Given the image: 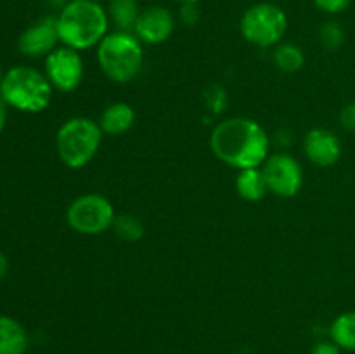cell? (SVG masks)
<instances>
[{"label":"cell","instance_id":"1","mask_svg":"<svg viewBox=\"0 0 355 354\" xmlns=\"http://www.w3.org/2000/svg\"><path fill=\"white\" fill-rule=\"evenodd\" d=\"M211 151L229 167L245 170L260 167L269 155V135L259 121L245 117L227 118L210 135Z\"/></svg>","mask_w":355,"mask_h":354},{"label":"cell","instance_id":"2","mask_svg":"<svg viewBox=\"0 0 355 354\" xmlns=\"http://www.w3.org/2000/svg\"><path fill=\"white\" fill-rule=\"evenodd\" d=\"M110 16L103 3L92 0H69L58 14L59 40L75 51L99 45L107 35Z\"/></svg>","mask_w":355,"mask_h":354},{"label":"cell","instance_id":"3","mask_svg":"<svg viewBox=\"0 0 355 354\" xmlns=\"http://www.w3.org/2000/svg\"><path fill=\"white\" fill-rule=\"evenodd\" d=\"M97 61L110 80L127 83L141 73L144 62L142 42L130 31L107 33L97 45Z\"/></svg>","mask_w":355,"mask_h":354},{"label":"cell","instance_id":"4","mask_svg":"<svg viewBox=\"0 0 355 354\" xmlns=\"http://www.w3.org/2000/svg\"><path fill=\"white\" fill-rule=\"evenodd\" d=\"M0 96L7 106L24 113H40L52 99V85L45 73L30 66H14L3 75Z\"/></svg>","mask_w":355,"mask_h":354},{"label":"cell","instance_id":"5","mask_svg":"<svg viewBox=\"0 0 355 354\" xmlns=\"http://www.w3.org/2000/svg\"><path fill=\"white\" fill-rule=\"evenodd\" d=\"M103 130L92 118L75 117L66 120L55 135V149L68 169H83L99 151Z\"/></svg>","mask_w":355,"mask_h":354},{"label":"cell","instance_id":"6","mask_svg":"<svg viewBox=\"0 0 355 354\" xmlns=\"http://www.w3.org/2000/svg\"><path fill=\"white\" fill-rule=\"evenodd\" d=\"M241 35L257 47L279 45L288 31V16L272 2H259L248 7L241 16Z\"/></svg>","mask_w":355,"mask_h":354},{"label":"cell","instance_id":"7","mask_svg":"<svg viewBox=\"0 0 355 354\" xmlns=\"http://www.w3.org/2000/svg\"><path fill=\"white\" fill-rule=\"evenodd\" d=\"M114 217L116 214L111 201L103 194L96 193L82 194L73 200L66 212L69 228L82 235H101L107 231L113 228Z\"/></svg>","mask_w":355,"mask_h":354},{"label":"cell","instance_id":"8","mask_svg":"<svg viewBox=\"0 0 355 354\" xmlns=\"http://www.w3.org/2000/svg\"><path fill=\"white\" fill-rule=\"evenodd\" d=\"M267 189L281 198H291L298 194L304 186V170L297 158L286 153L269 156L262 167Z\"/></svg>","mask_w":355,"mask_h":354},{"label":"cell","instance_id":"9","mask_svg":"<svg viewBox=\"0 0 355 354\" xmlns=\"http://www.w3.org/2000/svg\"><path fill=\"white\" fill-rule=\"evenodd\" d=\"M45 76L51 82L52 89L61 92H73L78 89L83 78V59L80 51L66 45L54 49L45 58Z\"/></svg>","mask_w":355,"mask_h":354},{"label":"cell","instance_id":"10","mask_svg":"<svg viewBox=\"0 0 355 354\" xmlns=\"http://www.w3.org/2000/svg\"><path fill=\"white\" fill-rule=\"evenodd\" d=\"M59 42L58 16H44L21 33L17 47L26 58H47Z\"/></svg>","mask_w":355,"mask_h":354},{"label":"cell","instance_id":"11","mask_svg":"<svg viewBox=\"0 0 355 354\" xmlns=\"http://www.w3.org/2000/svg\"><path fill=\"white\" fill-rule=\"evenodd\" d=\"M175 28V17L166 7L153 6L142 9L135 23L134 35L148 45L163 44L170 38Z\"/></svg>","mask_w":355,"mask_h":354},{"label":"cell","instance_id":"12","mask_svg":"<svg viewBox=\"0 0 355 354\" xmlns=\"http://www.w3.org/2000/svg\"><path fill=\"white\" fill-rule=\"evenodd\" d=\"M307 158L318 167H333L342 156V142L328 128H312L304 139Z\"/></svg>","mask_w":355,"mask_h":354},{"label":"cell","instance_id":"13","mask_svg":"<svg viewBox=\"0 0 355 354\" xmlns=\"http://www.w3.org/2000/svg\"><path fill=\"white\" fill-rule=\"evenodd\" d=\"M135 124V111L127 103H113L104 108L99 118V127L103 134L123 135Z\"/></svg>","mask_w":355,"mask_h":354},{"label":"cell","instance_id":"14","mask_svg":"<svg viewBox=\"0 0 355 354\" xmlns=\"http://www.w3.org/2000/svg\"><path fill=\"white\" fill-rule=\"evenodd\" d=\"M28 333L19 321L10 316H0V354H24Z\"/></svg>","mask_w":355,"mask_h":354},{"label":"cell","instance_id":"15","mask_svg":"<svg viewBox=\"0 0 355 354\" xmlns=\"http://www.w3.org/2000/svg\"><path fill=\"white\" fill-rule=\"evenodd\" d=\"M236 189H238L239 196L246 201L262 200L269 193L262 169L255 167V169L239 170L238 177H236Z\"/></svg>","mask_w":355,"mask_h":354},{"label":"cell","instance_id":"16","mask_svg":"<svg viewBox=\"0 0 355 354\" xmlns=\"http://www.w3.org/2000/svg\"><path fill=\"white\" fill-rule=\"evenodd\" d=\"M139 14H141V7L137 0H110L107 2V16L118 31L134 33Z\"/></svg>","mask_w":355,"mask_h":354},{"label":"cell","instance_id":"17","mask_svg":"<svg viewBox=\"0 0 355 354\" xmlns=\"http://www.w3.org/2000/svg\"><path fill=\"white\" fill-rule=\"evenodd\" d=\"M329 333L336 346L347 351H355V311L340 314L333 321Z\"/></svg>","mask_w":355,"mask_h":354},{"label":"cell","instance_id":"18","mask_svg":"<svg viewBox=\"0 0 355 354\" xmlns=\"http://www.w3.org/2000/svg\"><path fill=\"white\" fill-rule=\"evenodd\" d=\"M274 62L277 68L284 73H295L304 66L305 56L298 45L295 44H279L274 51Z\"/></svg>","mask_w":355,"mask_h":354},{"label":"cell","instance_id":"19","mask_svg":"<svg viewBox=\"0 0 355 354\" xmlns=\"http://www.w3.org/2000/svg\"><path fill=\"white\" fill-rule=\"evenodd\" d=\"M113 229L116 233L118 238L125 239V242H137L144 236V224L139 217L130 214L116 215L113 222Z\"/></svg>","mask_w":355,"mask_h":354},{"label":"cell","instance_id":"20","mask_svg":"<svg viewBox=\"0 0 355 354\" xmlns=\"http://www.w3.org/2000/svg\"><path fill=\"white\" fill-rule=\"evenodd\" d=\"M319 42L326 51H336L345 42V31L338 21H326L319 30Z\"/></svg>","mask_w":355,"mask_h":354},{"label":"cell","instance_id":"21","mask_svg":"<svg viewBox=\"0 0 355 354\" xmlns=\"http://www.w3.org/2000/svg\"><path fill=\"white\" fill-rule=\"evenodd\" d=\"M319 10L326 14H340L350 6L352 0H312Z\"/></svg>","mask_w":355,"mask_h":354},{"label":"cell","instance_id":"22","mask_svg":"<svg viewBox=\"0 0 355 354\" xmlns=\"http://www.w3.org/2000/svg\"><path fill=\"white\" fill-rule=\"evenodd\" d=\"M179 17L186 26H194L200 21V9L198 3H180Z\"/></svg>","mask_w":355,"mask_h":354},{"label":"cell","instance_id":"23","mask_svg":"<svg viewBox=\"0 0 355 354\" xmlns=\"http://www.w3.org/2000/svg\"><path fill=\"white\" fill-rule=\"evenodd\" d=\"M340 121H342L343 128L355 134V103L347 104L340 113Z\"/></svg>","mask_w":355,"mask_h":354},{"label":"cell","instance_id":"24","mask_svg":"<svg viewBox=\"0 0 355 354\" xmlns=\"http://www.w3.org/2000/svg\"><path fill=\"white\" fill-rule=\"evenodd\" d=\"M312 354H340V347L335 342H319L312 349Z\"/></svg>","mask_w":355,"mask_h":354},{"label":"cell","instance_id":"25","mask_svg":"<svg viewBox=\"0 0 355 354\" xmlns=\"http://www.w3.org/2000/svg\"><path fill=\"white\" fill-rule=\"evenodd\" d=\"M6 121H7V103L2 99V96H0V132H2L3 127H6Z\"/></svg>","mask_w":355,"mask_h":354},{"label":"cell","instance_id":"26","mask_svg":"<svg viewBox=\"0 0 355 354\" xmlns=\"http://www.w3.org/2000/svg\"><path fill=\"white\" fill-rule=\"evenodd\" d=\"M7 271H9V262H7V257L0 252V280L6 278Z\"/></svg>","mask_w":355,"mask_h":354},{"label":"cell","instance_id":"27","mask_svg":"<svg viewBox=\"0 0 355 354\" xmlns=\"http://www.w3.org/2000/svg\"><path fill=\"white\" fill-rule=\"evenodd\" d=\"M177 2H180V3H198L200 0H177Z\"/></svg>","mask_w":355,"mask_h":354},{"label":"cell","instance_id":"28","mask_svg":"<svg viewBox=\"0 0 355 354\" xmlns=\"http://www.w3.org/2000/svg\"><path fill=\"white\" fill-rule=\"evenodd\" d=\"M92 2H97V3H103V2H110V0H92Z\"/></svg>","mask_w":355,"mask_h":354},{"label":"cell","instance_id":"29","mask_svg":"<svg viewBox=\"0 0 355 354\" xmlns=\"http://www.w3.org/2000/svg\"><path fill=\"white\" fill-rule=\"evenodd\" d=\"M2 78H3V73H2V69H0V83H2Z\"/></svg>","mask_w":355,"mask_h":354}]
</instances>
